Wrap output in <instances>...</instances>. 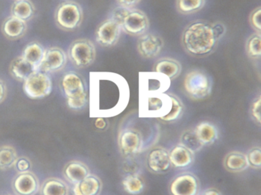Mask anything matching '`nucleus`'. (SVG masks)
<instances>
[{"label":"nucleus","mask_w":261,"mask_h":195,"mask_svg":"<svg viewBox=\"0 0 261 195\" xmlns=\"http://www.w3.org/2000/svg\"><path fill=\"white\" fill-rule=\"evenodd\" d=\"M45 50L42 44L33 41L26 45L21 56L38 70L44 59Z\"/></svg>","instance_id":"26"},{"label":"nucleus","mask_w":261,"mask_h":195,"mask_svg":"<svg viewBox=\"0 0 261 195\" xmlns=\"http://www.w3.org/2000/svg\"><path fill=\"white\" fill-rule=\"evenodd\" d=\"M67 56L76 68H88L96 61V47L87 38L75 40L69 47Z\"/></svg>","instance_id":"8"},{"label":"nucleus","mask_w":261,"mask_h":195,"mask_svg":"<svg viewBox=\"0 0 261 195\" xmlns=\"http://www.w3.org/2000/svg\"><path fill=\"white\" fill-rule=\"evenodd\" d=\"M206 0H176L178 12L182 15H192L203 9Z\"/></svg>","instance_id":"31"},{"label":"nucleus","mask_w":261,"mask_h":195,"mask_svg":"<svg viewBox=\"0 0 261 195\" xmlns=\"http://www.w3.org/2000/svg\"><path fill=\"white\" fill-rule=\"evenodd\" d=\"M4 195H10V194H4Z\"/></svg>","instance_id":"44"},{"label":"nucleus","mask_w":261,"mask_h":195,"mask_svg":"<svg viewBox=\"0 0 261 195\" xmlns=\"http://www.w3.org/2000/svg\"><path fill=\"white\" fill-rule=\"evenodd\" d=\"M153 71L163 73L171 80H174L181 74L182 65L177 60L163 58L156 61L153 67Z\"/></svg>","instance_id":"21"},{"label":"nucleus","mask_w":261,"mask_h":195,"mask_svg":"<svg viewBox=\"0 0 261 195\" xmlns=\"http://www.w3.org/2000/svg\"></svg>","instance_id":"45"},{"label":"nucleus","mask_w":261,"mask_h":195,"mask_svg":"<svg viewBox=\"0 0 261 195\" xmlns=\"http://www.w3.org/2000/svg\"><path fill=\"white\" fill-rule=\"evenodd\" d=\"M245 52L248 58L257 60L261 58V33L251 34L245 42Z\"/></svg>","instance_id":"30"},{"label":"nucleus","mask_w":261,"mask_h":195,"mask_svg":"<svg viewBox=\"0 0 261 195\" xmlns=\"http://www.w3.org/2000/svg\"><path fill=\"white\" fill-rule=\"evenodd\" d=\"M7 96V86L6 82L0 79V104L5 101Z\"/></svg>","instance_id":"41"},{"label":"nucleus","mask_w":261,"mask_h":195,"mask_svg":"<svg viewBox=\"0 0 261 195\" xmlns=\"http://www.w3.org/2000/svg\"><path fill=\"white\" fill-rule=\"evenodd\" d=\"M122 185L125 191L132 195L141 194L144 188V182L138 175H129L124 178Z\"/></svg>","instance_id":"32"},{"label":"nucleus","mask_w":261,"mask_h":195,"mask_svg":"<svg viewBox=\"0 0 261 195\" xmlns=\"http://www.w3.org/2000/svg\"><path fill=\"white\" fill-rule=\"evenodd\" d=\"M164 43L162 38L154 34H144L137 43V50L144 59L156 58L161 53Z\"/></svg>","instance_id":"15"},{"label":"nucleus","mask_w":261,"mask_h":195,"mask_svg":"<svg viewBox=\"0 0 261 195\" xmlns=\"http://www.w3.org/2000/svg\"><path fill=\"white\" fill-rule=\"evenodd\" d=\"M250 113L252 119L261 126V93L251 103Z\"/></svg>","instance_id":"37"},{"label":"nucleus","mask_w":261,"mask_h":195,"mask_svg":"<svg viewBox=\"0 0 261 195\" xmlns=\"http://www.w3.org/2000/svg\"><path fill=\"white\" fill-rule=\"evenodd\" d=\"M119 146L125 156L141 153L144 148L143 136L134 129H125L119 136Z\"/></svg>","instance_id":"16"},{"label":"nucleus","mask_w":261,"mask_h":195,"mask_svg":"<svg viewBox=\"0 0 261 195\" xmlns=\"http://www.w3.org/2000/svg\"><path fill=\"white\" fill-rule=\"evenodd\" d=\"M194 154L180 144L173 147L169 153L171 165L176 168H187L193 165L195 159Z\"/></svg>","instance_id":"19"},{"label":"nucleus","mask_w":261,"mask_h":195,"mask_svg":"<svg viewBox=\"0 0 261 195\" xmlns=\"http://www.w3.org/2000/svg\"><path fill=\"white\" fill-rule=\"evenodd\" d=\"M61 90L72 110H81L89 103V90L81 75L74 71L66 73L61 81Z\"/></svg>","instance_id":"3"},{"label":"nucleus","mask_w":261,"mask_h":195,"mask_svg":"<svg viewBox=\"0 0 261 195\" xmlns=\"http://www.w3.org/2000/svg\"><path fill=\"white\" fill-rule=\"evenodd\" d=\"M200 182L197 176L192 173H182L176 176L170 185L172 195H199Z\"/></svg>","instance_id":"13"},{"label":"nucleus","mask_w":261,"mask_h":195,"mask_svg":"<svg viewBox=\"0 0 261 195\" xmlns=\"http://www.w3.org/2000/svg\"><path fill=\"white\" fill-rule=\"evenodd\" d=\"M39 192L41 195H69L70 188L62 179L51 177L43 182Z\"/></svg>","instance_id":"27"},{"label":"nucleus","mask_w":261,"mask_h":195,"mask_svg":"<svg viewBox=\"0 0 261 195\" xmlns=\"http://www.w3.org/2000/svg\"><path fill=\"white\" fill-rule=\"evenodd\" d=\"M173 101L170 93L139 94L138 116L140 118H161L172 109Z\"/></svg>","instance_id":"5"},{"label":"nucleus","mask_w":261,"mask_h":195,"mask_svg":"<svg viewBox=\"0 0 261 195\" xmlns=\"http://www.w3.org/2000/svg\"><path fill=\"white\" fill-rule=\"evenodd\" d=\"M149 169L155 173H163L168 171L171 162L169 153L164 148H155L147 156Z\"/></svg>","instance_id":"17"},{"label":"nucleus","mask_w":261,"mask_h":195,"mask_svg":"<svg viewBox=\"0 0 261 195\" xmlns=\"http://www.w3.org/2000/svg\"><path fill=\"white\" fill-rule=\"evenodd\" d=\"M202 195H222L221 191L216 188H208V189L205 190L202 193Z\"/></svg>","instance_id":"42"},{"label":"nucleus","mask_w":261,"mask_h":195,"mask_svg":"<svg viewBox=\"0 0 261 195\" xmlns=\"http://www.w3.org/2000/svg\"><path fill=\"white\" fill-rule=\"evenodd\" d=\"M15 168L18 173H25V172L31 171L32 168V162L26 156H20L17 159Z\"/></svg>","instance_id":"38"},{"label":"nucleus","mask_w":261,"mask_h":195,"mask_svg":"<svg viewBox=\"0 0 261 195\" xmlns=\"http://www.w3.org/2000/svg\"><path fill=\"white\" fill-rule=\"evenodd\" d=\"M67 60L68 56L62 48L49 47L45 50L44 59L38 70L47 73H57L64 69L67 65Z\"/></svg>","instance_id":"14"},{"label":"nucleus","mask_w":261,"mask_h":195,"mask_svg":"<svg viewBox=\"0 0 261 195\" xmlns=\"http://www.w3.org/2000/svg\"><path fill=\"white\" fill-rule=\"evenodd\" d=\"M219 41L213 25L205 21L190 23L182 32V47L191 56H208L216 50Z\"/></svg>","instance_id":"2"},{"label":"nucleus","mask_w":261,"mask_h":195,"mask_svg":"<svg viewBox=\"0 0 261 195\" xmlns=\"http://www.w3.org/2000/svg\"><path fill=\"white\" fill-rule=\"evenodd\" d=\"M246 155L249 166L254 170H260L261 169V147H253Z\"/></svg>","instance_id":"35"},{"label":"nucleus","mask_w":261,"mask_h":195,"mask_svg":"<svg viewBox=\"0 0 261 195\" xmlns=\"http://www.w3.org/2000/svg\"><path fill=\"white\" fill-rule=\"evenodd\" d=\"M23 90L28 97L41 99L51 93L53 82L49 73L38 70L24 81Z\"/></svg>","instance_id":"9"},{"label":"nucleus","mask_w":261,"mask_h":195,"mask_svg":"<svg viewBox=\"0 0 261 195\" xmlns=\"http://www.w3.org/2000/svg\"><path fill=\"white\" fill-rule=\"evenodd\" d=\"M170 95L171 96L172 101H173L171 110L167 116L164 117L161 119L162 121H166V122H172V121H176L182 116L184 112V104L182 101H181L180 98L176 96V95L173 94V93H170Z\"/></svg>","instance_id":"34"},{"label":"nucleus","mask_w":261,"mask_h":195,"mask_svg":"<svg viewBox=\"0 0 261 195\" xmlns=\"http://www.w3.org/2000/svg\"><path fill=\"white\" fill-rule=\"evenodd\" d=\"M223 164L227 171L233 173H242L250 167L247 155L240 151L228 153L224 159Z\"/></svg>","instance_id":"22"},{"label":"nucleus","mask_w":261,"mask_h":195,"mask_svg":"<svg viewBox=\"0 0 261 195\" xmlns=\"http://www.w3.org/2000/svg\"><path fill=\"white\" fill-rule=\"evenodd\" d=\"M102 188L100 179L90 174L79 183L73 185V195H98L102 191Z\"/></svg>","instance_id":"20"},{"label":"nucleus","mask_w":261,"mask_h":195,"mask_svg":"<svg viewBox=\"0 0 261 195\" xmlns=\"http://www.w3.org/2000/svg\"><path fill=\"white\" fill-rule=\"evenodd\" d=\"M141 0H116L120 7L125 8V9H135V6H138Z\"/></svg>","instance_id":"40"},{"label":"nucleus","mask_w":261,"mask_h":195,"mask_svg":"<svg viewBox=\"0 0 261 195\" xmlns=\"http://www.w3.org/2000/svg\"><path fill=\"white\" fill-rule=\"evenodd\" d=\"M12 188L15 195H36L40 191L41 184L33 172L18 173L12 179Z\"/></svg>","instance_id":"12"},{"label":"nucleus","mask_w":261,"mask_h":195,"mask_svg":"<svg viewBox=\"0 0 261 195\" xmlns=\"http://www.w3.org/2000/svg\"><path fill=\"white\" fill-rule=\"evenodd\" d=\"M27 22L10 15L6 18L2 25L3 35L11 40L19 39L25 35L27 32Z\"/></svg>","instance_id":"18"},{"label":"nucleus","mask_w":261,"mask_h":195,"mask_svg":"<svg viewBox=\"0 0 261 195\" xmlns=\"http://www.w3.org/2000/svg\"><path fill=\"white\" fill-rule=\"evenodd\" d=\"M35 6L31 0H15L11 7V15L27 22L35 15Z\"/></svg>","instance_id":"28"},{"label":"nucleus","mask_w":261,"mask_h":195,"mask_svg":"<svg viewBox=\"0 0 261 195\" xmlns=\"http://www.w3.org/2000/svg\"><path fill=\"white\" fill-rule=\"evenodd\" d=\"M55 20L61 30L73 32L82 24L84 11L79 3L67 0L58 5L55 12Z\"/></svg>","instance_id":"6"},{"label":"nucleus","mask_w":261,"mask_h":195,"mask_svg":"<svg viewBox=\"0 0 261 195\" xmlns=\"http://www.w3.org/2000/svg\"><path fill=\"white\" fill-rule=\"evenodd\" d=\"M184 88L187 96L191 99L203 100L211 95L213 81L203 70H190L184 78Z\"/></svg>","instance_id":"7"},{"label":"nucleus","mask_w":261,"mask_h":195,"mask_svg":"<svg viewBox=\"0 0 261 195\" xmlns=\"http://www.w3.org/2000/svg\"><path fill=\"white\" fill-rule=\"evenodd\" d=\"M194 131L198 139L204 146L214 144L219 137V132L217 127L208 121L199 123L195 128Z\"/></svg>","instance_id":"25"},{"label":"nucleus","mask_w":261,"mask_h":195,"mask_svg":"<svg viewBox=\"0 0 261 195\" xmlns=\"http://www.w3.org/2000/svg\"><path fill=\"white\" fill-rule=\"evenodd\" d=\"M171 85V79L156 72H141L139 73V94L166 93Z\"/></svg>","instance_id":"10"},{"label":"nucleus","mask_w":261,"mask_h":195,"mask_svg":"<svg viewBox=\"0 0 261 195\" xmlns=\"http://www.w3.org/2000/svg\"><path fill=\"white\" fill-rule=\"evenodd\" d=\"M129 101V86L123 76L111 72L90 73L88 104L90 118H114L126 109Z\"/></svg>","instance_id":"1"},{"label":"nucleus","mask_w":261,"mask_h":195,"mask_svg":"<svg viewBox=\"0 0 261 195\" xmlns=\"http://www.w3.org/2000/svg\"><path fill=\"white\" fill-rule=\"evenodd\" d=\"M212 25H213V30H214L216 38H218L219 41H220L225 36V33H226V27H225L223 23L220 22V21L213 23Z\"/></svg>","instance_id":"39"},{"label":"nucleus","mask_w":261,"mask_h":195,"mask_svg":"<svg viewBox=\"0 0 261 195\" xmlns=\"http://www.w3.org/2000/svg\"><path fill=\"white\" fill-rule=\"evenodd\" d=\"M113 18L120 24L122 31L132 37H141L150 27V20L143 11L137 9L116 8Z\"/></svg>","instance_id":"4"},{"label":"nucleus","mask_w":261,"mask_h":195,"mask_svg":"<svg viewBox=\"0 0 261 195\" xmlns=\"http://www.w3.org/2000/svg\"><path fill=\"white\" fill-rule=\"evenodd\" d=\"M180 144L187 147L193 153H197L205 147L198 139L194 130H187L184 132L181 136Z\"/></svg>","instance_id":"33"},{"label":"nucleus","mask_w":261,"mask_h":195,"mask_svg":"<svg viewBox=\"0 0 261 195\" xmlns=\"http://www.w3.org/2000/svg\"><path fill=\"white\" fill-rule=\"evenodd\" d=\"M64 177L72 185H76L90 174L88 167L79 161L68 162L64 169Z\"/></svg>","instance_id":"23"},{"label":"nucleus","mask_w":261,"mask_h":195,"mask_svg":"<svg viewBox=\"0 0 261 195\" xmlns=\"http://www.w3.org/2000/svg\"><path fill=\"white\" fill-rule=\"evenodd\" d=\"M96 127L99 129L105 128L106 123L104 121L105 118H96Z\"/></svg>","instance_id":"43"},{"label":"nucleus","mask_w":261,"mask_h":195,"mask_svg":"<svg viewBox=\"0 0 261 195\" xmlns=\"http://www.w3.org/2000/svg\"><path fill=\"white\" fill-rule=\"evenodd\" d=\"M121 32L120 24L113 18H108L98 26L95 32V40L102 47H113L119 41Z\"/></svg>","instance_id":"11"},{"label":"nucleus","mask_w":261,"mask_h":195,"mask_svg":"<svg viewBox=\"0 0 261 195\" xmlns=\"http://www.w3.org/2000/svg\"><path fill=\"white\" fill-rule=\"evenodd\" d=\"M249 23L255 32L261 33V6L254 9L249 15Z\"/></svg>","instance_id":"36"},{"label":"nucleus","mask_w":261,"mask_h":195,"mask_svg":"<svg viewBox=\"0 0 261 195\" xmlns=\"http://www.w3.org/2000/svg\"><path fill=\"white\" fill-rule=\"evenodd\" d=\"M38 71L36 68L21 56L13 60L10 65V73L12 77L16 80L24 82L29 76L35 72Z\"/></svg>","instance_id":"24"},{"label":"nucleus","mask_w":261,"mask_h":195,"mask_svg":"<svg viewBox=\"0 0 261 195\" xmlns=\"http://www.w3.org/2000/svg\"><path fill=\"white\" fill-rule=\"evenodd\" d=\"M18 158V153L12 146H1L0 147V170L6 171L15 167Z\"/></svg>","instance_id":"29"}]
</instances>
